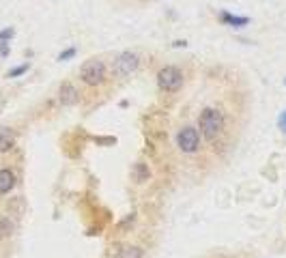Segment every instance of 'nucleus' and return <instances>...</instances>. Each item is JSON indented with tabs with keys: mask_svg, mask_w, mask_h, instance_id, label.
Returning <instances> with one entry per match:
<instances>
[{
	"mask_svg": "<svg viewBox=\"0 0 286 258\" xmlns=\"http://www.w3.org/2000/svg\"><path fill=\"white\" fill-rule=\"evenodd\" d=\"M198 123H200V131H203V135L207 140H215L217 135L224 131V114L215 108L203 110Z\"/></svg>",
	"mask_w": 286,
	"mask_h": 258,
	"instance_id": "nucleus-1",
	"label": "nucleus"
},
{
	"mask_svg": "<svg viewBox=\"0 0 286 258\" xmlns=\"http://www.w3.org/2000/svg\"><path fill=\"white\" fill-rule=\"evenodd\" d=\"M80 77H82L84 84H88V86L103 84V80H106V64L101 61H97V58H90V61H86L82 64Z\"/></svg>",
	"mask_w": 286,
	"mask_h": 258,
	"instance_id": "nucleus-2",
	"label": "nucleus"
},
{
	"mask_svg": "<svg viewBox=\"0 0 286 258\" xmlns=\"http://www.w3.org/2000/svg\"><path fill=\"white\" fill-rule=\"evenodd\" d=\"M157 84L161 90H168V93H174L183 86V73L177 67H164L159 69L157 73Z\"/></svg>",
	"mask_w": 286,
	"mask_h": 258,
	"instance_id": "nucleus-3",
	"label": "nucleus"
},
{
	"mask_svg": "<svg viewBox=\"0 0 286 258\" xmlns=\"http://www.w3.org/2000/svg\"><path fill=\"white\" fill-rule=\"evenodd\" d=\"M138 56L132 54V52H123V54L116 58L114 64H112V71H114V75L116 77H127V75H132L136 69H138Z\"/></svg>",
	"mask_w": 286,
	"mask_h": 258,
	"instance_id": "nucleus-4",
	"label": "nucleus"
},
{
	"mask_svg": "<svg viewBox=\"0 0 286 258\" xmlns=\"http://www.w3.org/2000/svg\"><path fill=\"white\" fill-rule=\"evenodd\" d=\"M198 142H200V135H198V129L194 127H183L177 135V144L183 153H194L198 148Z\"/></svg>",
	"mask_w": 286,
	"mask_h": 258,
	"instance_id": "nucleus-5",
	"label": "nucleus"
},
{
	"mask_svg": "<svg viewBox=\"0 0 286 258\" xmlns=\"http://www.w3.org/2000/svg\"><path fill=\"white\" fill-rule=\"evenodd\" d=\"M77 99H80V95H77L75 86H73V84H69V82H65L61 86V103H63V106H75Z\"/></svg>",
	"mask_w": 286,
	"mask_h": 258,
	"instance_id": "nucleus-6",
	"label": "nucleus"
},
{
	"mask_svg": "<svg viewBox=\"0 0 286 258\" xmlns=\"http://www.w3.org/2000/svg\"><path fill=\"white\" fill-rule=\"evenodd\" d=\"M15 146V131L9 127H0V153H6Z\"/></svg>",
	"mask_w": 286,
	"mask_h": 258,
	"instance_id": "nucleus-7",
	"label": "nucleus"
},
{
	"mask_svg": "<svg viewBox=\"0 0 286 258\" xmlns=\"http://www.w3.org/2000/svg\"><path fill=\"white\" fill-rule=\"evenodd\" d=\"M219 19H222L224 24H228V26H235V28H241V26H248V24H250V17H245V15H232V13H228V11H222V13H219Z\"/></svg>",
	"mask_w": 286,
	"mask_h": 258,
	"instance_id": "nucleus-8",
	"label": "nucleus"
},
{
	"mask_svg": "<svg viewBox=\"0 0 286 258\" xmlns=\"http://www.w3.org/2000/svg\"><path fill=\"white\" fill-rule=\"evenodd\" d=\"M13 185H15V174L11 170H0V194H9L13 190Z\"/></svg>",
	"mask_w": 286,
	"mask_h": 258,
	"instance_id": "nucleus-9",
	"label": "nucleus"
},
{
	"mask_svg": "<svg viewBox=\"0 0 286 258\" xmlns=\"http://www.w3.org/2000/svg\"><path fill=\"white\" fill-rule=\"evenodd\" d=\"M114 258H142V250L140 248H132V245H125L116 252Z\"/></svg>",
	"mask_w": 286,
	"mask_h": 258,
	"instance_id": "nucleus-10",
	"label": "nucleus"
},
{
	"mask_svg": "<svg viewBox=\"0 0 286 258\" xmlns=\"http://www.w3.org/2000/svg\"><path fill=\"white\" fill-rule=\"evenodd\" d=\"M26 71H28V63H24V64H19V67H15V69H11L9 73H6V77H17V75H24Z\"/></svg>",
	"mask_w": 286,
	"mask_h": 258,
	"instance_id": "nucleus-11",
	"label": "nucleus"
},
{
	"mask_svg": "<svg viewBox=\"0 0 286 258\" xmlns=\"http://www.w3.org/2000/svg\"><path fill=\"white\" fill-rule=\"evenodd\" d=\"M13 35H15V30H13V28H4V30H0V43L11 41Z\"/></svg>",
	"mask_w": 286,
	"mask_h": 258,
	"instance_id": "nucleus-12",
	"label": "nucleus"
},
{
	"mask_svg": "<svg viewBox=\"0 0 286 258\" xmlns=\"http://www.w3.org/2000/svg\"><path fill=\"white\" fill-rule=\"evenodd\" d=\"M75 56V48H69V50H65V52H61V54H58V61H69V58H73Z\"/></svg>",
	"mask_w": 286,
	"mask_h": 258,
	"instance_id": "nucleus-13",
	"label": "nucleus"
},
{
	"mask_svg": "<svg viewBox=\"0 0 286 258\" xmlns=\"http://www.w3.org/2000/svg\"><path fill=\"white\" fill-rule=\"evenodd\" d=\"M136 174H138V181H146L148 179V170L142 164L136 166Z\"/></svg>",
	"mask_w": 286,
	"mask_h": 258,
	"instance_id": "nucleus-14",
	"label": "nucleus"
},
{
	"mask_svg": "<svg viewBox=\"0 0 286 258\" xmlns=\"http://www.w3.org/2000/svg\"><path fill=\"white\" fill-rule=\"evenodd\" d=\"M0 56H9V45L6 43L0 45Z\"/></svg>",
	"mask_w": 286,
	"mask_h": 258,
	"instance_id": "nucleus-15",
	"label": "nucleus"
},
{
	"mask_svg": "<svg viewBox=\"0 0 286 258\" xmlns=\"http://www.w3.org/2000/svg\"><path fill=\"white\" fill-rule=\"evenodd\" d=\"M278 123H280V129H282V131H286V112L280 116V121H278Z\"/></svg>",
	"mask_w": 286,
	"mask_h": 258,
	"instance_id": "nucleus-16",
	"label": "nucleus"
}]
</instances>
